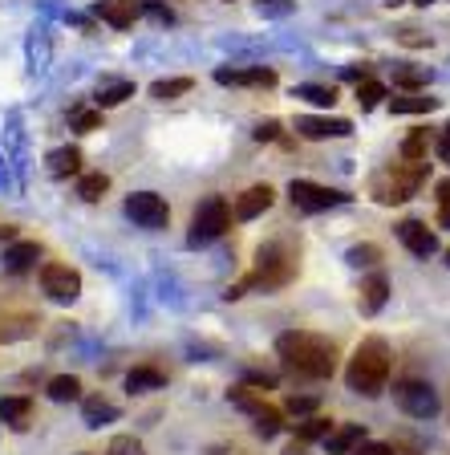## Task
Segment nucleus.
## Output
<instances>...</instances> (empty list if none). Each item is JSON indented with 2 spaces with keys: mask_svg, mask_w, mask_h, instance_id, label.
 I'll list each match as a JSON object with an SVG mask.
<instances>
[{
  "mask_svg": "<svg viewBox=\"0 0 450 455\" xmlns=\"http://www.w3.org/2000/svg\"><path fill=\"white\" fill-rule=\"evenodd\" d=\"M292 98L300 102H312V106H333L337 102V85H320V82H304L292 90Z\"/></svg>",
  "mask_w": 450,
  "mask_h": 455,
  "instance_id": "cd10ccee",
  "label": "nucleus"
},
{
  "mask_svg": "<svg viewBox=\"0 0 450 455\" xmlns=\"http://www.w3.org/2000/svg\"><path fill=\"white\" fill-rule=\"evenodd\" d=\"M442 98H426V94H402V98H390V110L394 114H430L438 110Z\"/></svg>",
  "mask_w": 450,
  "mask_h": 455,
  "instance_id": "a878e982",
  "label": "nucleus"
},
{
  "mask_svg": "<svg viewBox=\"0 0 450 455\" xmlns=\"http://www.w3.org/2000/svg\"><path fill=\"white\" fill-rule=\"evenodd\" d=\"M430 151L438 155V159H442V163H446V167H450V123L442 126V134H438V139H434V147H430Z\"/></svg>",
  "mask_w": 450,
  "mask_h": 455,
  "instance_id": "e433bc0d",
  "label": "nucleus"
},
{
  "mask_svg": "<svg viewBox=\"0 0 450 455\" xmlns=\"http://www.w3.org/2000/svg\"><path fill=\"white\" fill-rule=\"evenodd\" d=\"M106 191H110V175H102V171H90V175L77 180V196H82L85 204H98Z\"/></svg>",
  "mask_w": 450,
  "mask_h": 455,
  "instance_id": "c85d7f7f",
  "label": "nucleus"
},
{
  "mask_svg": "<svg viewBox=\"0 0 450 455\" xmlns=\"http://www.w3.org/2000/svg\"><path fill=\"white\" fill-rule=\"evenodd\" d=\"M328 431H333V419L325 415H309L304 423L296 427V439H304V443H312V439H325Z\"/></svg>",
  "mask_w": 450,
  "mask_h": 455,
  "instance_id": "7c9ffc66",
  "label": "nucleus"
},
{
  "mask_svg": "<svg viewBox=\"0 0 450 455\" xmlns=\"http://www.w3.org/2000/svg\"><path fill=\"white\" fill-rule=\"evenodd\" d=\"M232 228V204H227L224 196H207L203 204L195 208V216H191V232H187V244L191 248H203L211 244V240H219Z\"/></svg>",
  "mask_w": 450,
  "mask_h": 455,
  "instance_id": "39448f33",
  "label": "nucleus"
},
{
  "mask_svg": "<svg viewBox=\"0 0 450 455\" xmlns=\"http://www.w3.org/2000/svg\"><path fill=\"white\" fill-rule=\"evenodd\" d=\"M138 12H146V17H150V20H159V25H170V20H175V12H170L167 4H159V0H142Z\"/></svg>",
  "mask_w": 450,
  "mask_h": 455,
  "instance_id": "f704fd0d",
  "label": "nucleus"
},
{
  "mask_svg": "<svg viewBox=\"0 0 450 455\" xmlns=\"http://www.w3.org/2000/svg\"><path fill=\"white\" fill-rule=\"evenodd\" d=\"M98 126H102V114H98V110H77L74 114V131L90 134V131H98Z\"/></svg>",
  "mask_w": 450,
  "mask_h": 455,
  "instance_id": "c9c22d12",
  "label": "nucleus"
},
{
  "mask_svg": "<svg viewBox=\"0 0 450 455\" xmlns=\"http://www.w3.org/2000/svg\"><path fill=\"white\" fill-rule=\"evenodd\" d=\"M284 455H309V443H304V439H292V443L284 447Z\"/></svg>",
  "mask_w": 450,
  "mask_h": 455,
  "instance_id": "79ce46f5",
  "label": "nucleus"
},
{
  "mask_svg": "<svg viewBox=\"0 0 450 455\" xmlns=\"http://www.w3.org/2000/svg\"><path fill=\"white\" fill-rule=\"evenodd\" d=\"M394 236L402 240L414 256H422V260L438 252V236H434V228H426L422 220H402V224H394Z\"/></svg>",
  "mask_w": 450,
  "mask_h": 455,
  "instance_id": "9d476101",
  "label": "nucleus"
},
{
  "mask_svg": "<svg viewBox=\"0 0 450 455\" xmlns=\"http://www.w3.org/2000/svg\"><path fill=\"white\" fill-rule=\"evenodd\" d=\"M276 204V191L268 188V183H256V188H248L244 196H235V208H232V216L240 220V224H248V220H256V216H264V212Z\"/></svg>",
  "mask_w": 450,
  "mask_h": 455,
  "instance_id": "f8f14e48",
  "label": "nucleus"
},
{
  "mask_svg": "<svg viewBox=\"0 0 450 455\" xmlns=\"http://www.w3.org/2000/svg\"><path fill=\"white\" fill-rule=\"evenodd\" d=\"M260 12H268V17H288L292 0H260Z\"/></svg>",
  "mask_w": 450,
  "mask_h": 455,
  "instance_id": "4c0bfd02",
  "label": "nucleus"
},
{
  "mask_svg": "<svg viewBox=\"0 0 450 455\" xmlns=\"http://www.w3.org/2000/svg\"><path fill=\"white\" fill-rule=\"evenodd\" d=\"M126 98H134V82H106V85H98L94 102H98V110H110V106H122Z\"/></svg>",
  "mask_w": 450,
  "mask_h": 455,
  "instance_id": "b1692460",
  "label": "nucleus"
},
{
  "mask_svg": "<svg viewBox=\"0 0 450 455\" xmlns=\"http://www.w3.org/2000/svg\"><path fill=\"white\" fill-rule=\"evenodd\" d=\"M248 415H252V431L260 439H272V435H280L284 431V415L272 407V403H256Z\"/></svg>",
  "mask_w": 450,
  "mask_h": 455,
  "instance_id": "a211bd4d",
  "label": "nucleus"
},
{
  "mask_svg": "<svg viewBox=\"0 0 450 455\" xmlns=\"http://www.w3.org/2000/svg\"><path fill=\"white\" fill-rule=\"evenodd\" d=\"M385 301H390V276H385V273L366 276V281H361V289H357V305H361V313H377Z\"/></svg>",
  "mask_w": 450,
  "mask_h": 455,
  "instance_id": "2eb2a0df",
  "label": "nucleus"
},
{
  "mask_svg": "<svg viewBox=\"0 0 450 455\" xmlns=\"http://www.w3.org/2000/svg\"><path fill=\"white\" fill-rule=\"evenodd\" d=\"M426 175H430V163H390V167H382L369 180V196L377 199V204H406V199L414 196V191L426 183Z\"/></svg>",
  "mask_w": 450,
  "mask_h": 455,
  "instance_id": "20e7f679",
  "label": "nucleus"
},
{
  "mask_svg": "<svg viewBox=\"0 0 450 455\" xmlns=\"http://www.w3.org/2000/svg\"><path fill=\"white\" fill-rule=\"evenodd\" d=\"M288 199L296 204L300 212L317 216V212H328V208H341V204H349L353 196H345V191H333V188H320V183H312V180H292L288 183Z\"/></svg>",
  "mask_w": 450,
  "mask_h": 455,
  "instance_id": "423d86ee",
  "label": "nucleus"
},
{
  "mask_svg": "<svg viewBox=\"0 0 450 455\" xmlns=\"http://www.w3.org/2000/svg\"><path fill=\"white\" fill-rule=\"evenodd\" d=\"M377 256H382V252H377V244H353V248H349V265H357V268H361V265H377Z\"/></svg>",
  "mask_w": 450,
  "mask_h": 455,
  "instance_id": "72a5a7b5",
  "label": "nucleus"
},
{
  "mask_svg": "<svg viewBox=\"0 0 450 455\" xmlns=\"http://www.w3.org/2000/svg\"><path fill=\"white\" fill-rule=\"evenodd\" d=\"M300 268V256L296 248L288 244V240H272V244H264L260 252H256V268L244 276V281H235L232 289H227L224 297H244L248 289H284V284L296 276Z\"/></svg>",
  "mask_w": 450,
  "mask_h": 455,
  "instance_id": "f03ea898",
  "label": "nucleus"
},
{
  "mask_svg": "<svg viewBox=\"0 0 450 455\" xmlns=\"http://www.w3.org/2000/svg\"><path fill=\"white\" fill-rule=\"evenodd\" d=\"M276 354L280 362L292 370V374H304V379H333L337 370V346L328 338H317V333H304V330H292L276 338Z\"/></svg>",
  "mask_w": 450,
  "mask_h": 455,
  "instance_id": "f257e3e1",
  "label": "nucleus"
},
{
  "mask_svg": "<svg viewBox=\"0 0 450 455\" xmlns=\"http://www.w3.org/2000/svg\"><path fill=\"white\" fill-rule=\"evenodd\" d=\"M49 175H57V180L82 175V151H77V147H57V151L49 155Z\"/></svg>",
  "mask_w": 450,
  "mask_h": 455,
  "instance_id": "aec40b11",
  "label": "nucleus"
},
{
  "mask_svg": "<svg viewBox=\"0 0 450 455\" xmlns=\"http://www.w3.org/2000/svg\"><path fill=\"white\" fill-rule=\"evenodd\" d=\"M0 419L17 431H25L33 423V398H0Z\"/></svg>",
  "mask_w": 450,
  "mask_h": 455,
  "instance_id": "412c9836",
  "label": "nucleus"
},
{
  "mask_svg": "<svg viewBox=\"0 0 450 455\" xmlns=\"http://www.w3.org/2000/svg\"><path fill=\"white\" fill-rule=\"evenodd\" d=\"M167 387V374L154 366H134L130 374H126V390L130 395H146V390H162Z\"/></svg>",
  "mask_w": 450,
  "mask_h": 455,
  "instance_id": "6ab92c4d",
  "label": "nucleus"
},
{
  "mask_svg": "<svg viewBox=\"0 0 450 455\" xmlns=\"http://www.w3.org/2000/svg\"><path fill=\"white\" fill-rule=\"evenodd\" d=\"M191 77H162V82H154L150 85V98L154 102H175V98H183V94H191Z\"/></svg>",
  "mask_w": 450,
  "mask_h": 455,
  "instance_id": "bb28decb",
  "label": "nucleus"
},
{
  "mask_svg": "<svg viewBox=\"0 0 450 455\" xmlns=\"http://www.w3.org/2000/svg\"><path fill=\"white\" fill-rule=\"evenodd\" d=\"M41 289H45L49 301L69 305L82 297V276H77V268H69V265H45L41 268Z\"/></svg>",
  "mask_w": 450,
  "mask_h": 455,
  "instance_id": "1a4fd4ad",
  "label": "nucleus"
},
{
  "mask_svg": "<svg viewBox=\"0 0 450 455\" xmlns=\"http://www.w3.org/2000/svg\"><path fill=\"white\" fill-rule=\"evenodd\" d=\"M361 443H366V427L361 423H333V431L325 435L328 455H353Z\"/></svg>",
  "mask_w": 450,
  "mask_h": 455,
  "instance_id": "4468645a",
  "label": "nucleus"
},
{
  "mask_svg": "<svg viewBox=\"0 0 450 455\" xmlns=\"http://www.w3.org/2000/svg\"><path fill=\"white\" fill-rule=\"evenodd\" d=\"M418 4H422V9H426V4H434V0H418Z\"/></svg>",
  "mask_w": 450,
  "mask_h": 455,
  "instance_id": "a18cd8bd",
  "label": "nucleus"
},
{
  "mask_svg": "<svg viewBox=\"0 0 450 455\" xmlns=\"http://www.w3.org/2000/svg\"><path fill=\"white\" fill-rule=\"evenodd\" d=\"M216 82H219V85H252V90H272V85H276V74H272V69H264V66H256V69L219 66V69H216Z\"/></svg>",
  "mask_w": 450,
  "mask_h": 455,
  "instance_id": "ddd939ff",
  "label": "nucleus"
},
{
  "mask_svg": "<svg viewBox=\"0 0 450 455\" xmlns=\"http://www.w3.org/2000/svg\"><path fill=\"white\" fill-rule=\"evenodd\" d=\"M446 268H450V252H446Z\"/></svg>",
  "mask_w": 450,
  "mask_h": 455,
  "instance_id": "49530a36",
  "label": "nucleus"
},
{
  "mask_svg": "<svg viewBox=\"0 0 450 455\" xmlns=\"http://www.w3.org/2000/svg\"><path fill=\"white\" fill-rule=\"evenodd\" d=\"M256 139H260V142H276V139H280V123H260V126H256Z\"/></svg>",
  "mask_w": 450,
  "mask_h": 455,
  "instance_id": "ea45409f",
  "label": "nucleus"
},
{
  "mask_svg": "<svg viewBox=\"0 0 450 455\" xmlns=\"http://www.w3.org/2000/svg\"><path fill=\"white\" fill-rule=\"evenodd\" d=\"M82 419H85V427H106V423H114V419H118V407H114V403H106L102 395H94V398H85L82 403Z\"/></svg>",
  "mask_w": 450,
  "mask_h": 455,
  "instance_id": "4be33fe9",
  "label": "nucleus"
},
{
  "mask_svg": "<svg viewBox=\"0 0 450 455\" xmlns=\"http://www.w3.org/2000/svg\"><path fill=\"white\" fill-rule=\"evenodd\" d=\"M106 455H146V451H142V443L134 435H114L110 447H106Z\"/></svg>",
  "mask_w": 450,
  "mask_h": 455,
  "instance_id": "473e14b6",
  "label": "nucleus"
},
{
  "mask_svg": "<svg viewBox=\"0 0 450 455\" xmlns=\"http://www.w3.org/2000/svg\"><path fill=\"white\" fill-rule=\"evenodd\" d=\"M98 17L106 20L110 28H130L134 17H138V4L134 0H98Z\"/></svg>",
  "mask_w": 450,
  "mask_h": 455,
  "instance_id": "f3484780",
  "label": "nucleus"
},
{
  "mask_svg": "<svg viewBox=\"0 0 450 455\" xmlns=\"http://www.w3.org/2000/svg\"><path fill=\"white\" fill-rule=\"evenodd\" d=\"M382 98H385L382 82H374V77H361V82H357V106H361V110H374Z\"/></svg>",
  "mask_w": 450,
  "mask_h": 455,
  "instance_id": "2f4dec72",
  "label": "nucleus"
},
{
  "mask_svg": "<svg viewBox=\"0 0 450 455\" xmlns=\"http://www.w3.org/2000/svg\"><path fill=\"white\" fill-rule=\"evenodd\" d=\"M45 395L53 403H74V398H82V379L77 374H57V379H49Z\"/></svg>",
  "mask_w": 450,
  "mask_h": 455,
  "instance_id": "393cba45",
  "label": "nucleus"
},
{
  "mask_svg": "<svg viewBox=\"0 0 450 455\" xmlns=\"http://www.w3.org/2000/svg\"><path fill=\"white\" fill-rule=\"evenodd\" d=\"M430 147H434L430 131H426V126H418V131L406 134V142H402V159H406V163H426Z\"/></svg>",
  "mask_w": 450,
  "mask_h": 455,
  "instance_id": "5701e85b",
  "label": "nucleus"
},
{
  "mask_svg": "<svg viewBox=\"0 0 450 455\" xmlns=\"http://www.w3.org/2000/svg\"><path fill=\"white\" fill-rule=\"evenodd\" d=\"M398 407L414 419H434L438 415V395L430 390V382H418V379H406L398 382Z\"/></svg>",
  "mask_w": 450,
  "mask_h": 455,
  "instance_id": "6e6552de",
  "label": "nucleus"
},
{
  "mask_svg": "<svg viewBox=\"0 0 450 455\" xmlns=\"http://www.w3.org/2000/svg\"><path fill=\"white\" fill-rule=\"evenodd\" d=\"M126 216H130L138 228L159 232V228H167L170 208H167V199H162L159 191H134V196L126 199Z\"/></svg>",
  "mask_w": 450,
  "mask_h": 455,
  "instance_id": "0eeeda50",
  "label": "nucleus"
},
{
  "mask_svg": "<svg viewBox=\"0 0 450 455\" xmlns=\"http://www.w3.org/2000/svg\"><path fill=\"white\" fill-rule=\"evenodd\" d=\"M426 82H430L426 66H394V85H402V90H426Z\"/></svg>",
  "mask_w": 450,
  "mask_h": 455,
  "instance_id": "c756f323",
  "label": "nucleus"
},
{
  "mask_svg": "<svg viewBox=\"0 0 450 455\" xmlns=\"http://www.w3.org/2000/svg\"><path fill=\"white\" fill-rule=\"evenodd\" d=\"M41 260V244L37 240H12L4 248V273H28Z\"/></svg>",
  "mask_w": 450,
  "mask_h": 455,
  "instance_id": "dca6fc26",
  "label": "nucleus"
},
{
  "mask_svg": "<svg viewBox=\"0 0 450 455\" xmlns=\"http://www.w3.org/2000/svg\"><path fill=\"white\" fill-rule=\"evenodd\" d=\"M390 370H394V354H390V346H385L382 338H366L353 350V358H349L345 382H349L353 395L377 398L385 390V382H390Z\"/></svg>",
  "mask_w": 450,
  "mask_h": 455,
  "instance_id": "7ed1b4c3",
  "label": "nucleus"
},
{
  "mask_svg": "<svg viewBox=\"0 0 450 455\" xmlns=\"http://www.w3.org/2000/svg\"><path fill=\"white\" fill-rule=\"evenodd\" d=\"M402 41L406 45H430V37H414V28H402Z\"/></svg>",
  "mask_w": 450,
  "mask_h": 455,
  "instance_id": "37998d69",
  "label": "nucleus"
},
{
  "mask_svg": "<svg viewBox=\"0 0 450 455\" xmlns=\"http://www.w3.org/2000/svg\"><path fill=\"white\" fill-rule=\"evenodd\" d=\"M357 455H398V451H394V443H361Z\"/></svg>",
  "mask_w": 450,
  "mask_h": 455,
  "instance_id": "a19ab883",
  "label": "nucleus"
},
{
  "mask_svg": "<svg viewBox=\"0 0 450 455\" xmlns=\"http://www.w3.org/2000/svg\"><path fill=\"white\" fill-rule=\"evenodd\" d=\"M438 224H442V228H450V208H438Z\"/></svg>",
  "mask_w": 450,
  "mask_h": 455,
  "instance_id": "c03bdc74",
  "label": "nucleus"
},
{
  "mask_svg": "<svg viewBox=\"0 0 450 455\" xmlns=\"http://www.w3.org/2000/svg\"><path fill=\"white\" fill-rule=\"evenodd\" d=\"M296 134L300 139H345V134H353V123L349 118H317V114H300L296 118Z\"/></svg>",
  "mask_w": 450,
  "mask_h": 455,
  "instance_id": "9b49d317",
  "label": "nucleus"
},
{
  "mask_svg": "<svg viewBox=\"0 0 450 455\" xmlns=\"http://www.w3.org/2000/svg\"><path fill=\"white\" fill-rule=\"evenodd\" d=\"M312 407H317V398H309V395H292L288 398V411H292V415H309Z\"/></svg>",
  "mask_w": 450,
  "mask_h": 455,
  "instance_id": "58836bf2",
  "label": "nucleus"
}]
</instances>
